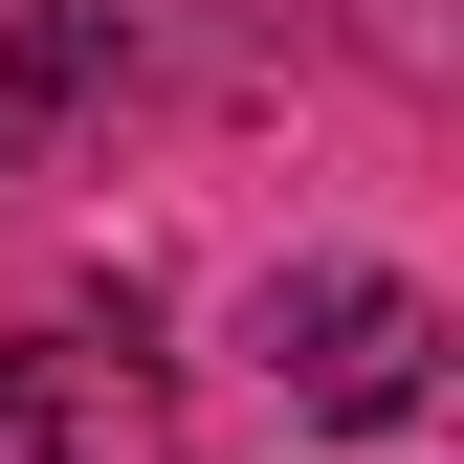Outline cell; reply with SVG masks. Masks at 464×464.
<instances>
[{"label":"cell","instance_id":"cell-1","mask_svg":"<svg viewBox=\"0 0 464 464\" xmlns=\"http://www.w3.org/2000/svg\"><path fill=\"white\" fill-rule=\"evenodd\" d=\"M266 354H287L310 420H420L442 310H420V287H376V266H310V287H266Z\"/></svg>","mask_w":464,"mask_h":464},{"label":"cell","instance_id":"cell-2","mask_svg":"<svg viewBox=\"0 0 464 464\" xmlns=\"http://www.w3.org/2000/svg\"><path fill=\"white\" fill-rule=\"evenodd\" d=\"M0 420H23V464H199L178 398H155V354H111V332H23L0 354Z\"/></svg>","mask_w":464,"mask_h":464}]
</instances>
